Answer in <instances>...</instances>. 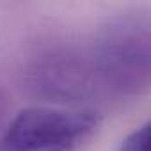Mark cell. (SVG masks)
Returning a JSON list of instances; mask_svg holds the SVG:
<instances>
[{"label":"cell","instance_id":"1","mask_svg":"<svg viewBox=\"0 0 151 151\" xmlns=\"http://www.w3.org/2000/svg\"><path fill=\"white\" fill-rule=\"evenodd\" d=\"M151 32L140 14H124L91 34L41 52L27 69L41 96L82 105H109L140 98L151 80Z\"/></svg>","mask_w":151,"mask_h":151},{"label":"cell","instance_id":"2","mask_svg":"<svg viewBox=\"0 0 151 151\" xmlns=\"http://www.w3.org/2000/svg\"><path fill=\"white\" fill-rule=\"evenodd\" d=\"M101 124L96 109L29 107L0 133V151H77Z\"/></svg>","mask_w":151,"mask_h":151},{"label":"cell","instance_id":"3","mask_svg":"<svg viewBox=\"0 0 151 151\" xmlns=\"http://www.w3.org/2000/svg\"><path fill=\"white\" fill-rule=\"evenodd\" d=\"M117 151H149V123L146 121L130 132L119 144Z\"/></svg>","mask_w":151,"mask_h":151}]
</instances>
